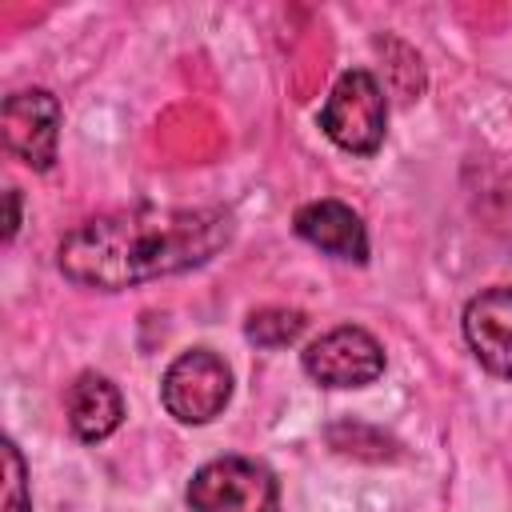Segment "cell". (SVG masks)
I'll use <instances>...</instances> for the list:
<instances>
[{
  "label": "cell",
  "instance_id": "obj_1",
  "mask_svg": "<svg viewBox=\"0 0 512 512\" xmlns=\"http://www.w3.org/2000/svg\"><path fill=\"white\" fill-rule=\"evenodd\" d=\"M236 220L224 208H120L76 224L60 248V272L80 288L120 292L144 280L192 272L232 244Z\"/></svg>",
  "mask_w": 512,
  "mask_h": 512
},
{
  "label": "cell",
  "instance_id": "obj_2",
  "mask_svg": "<svg viewBox=\"0 0 512 512\" xmlns=\"http://www.w3.org/2000/svg\"><path fill=\"white\" fill-rule=\"evenodd\" d=\"M320 128L336 148L352 156H372L384 144V128H388V100L380 80L368 68L340 72L320 108Z\"/></svg>",
  "mask_w": 512,
  "mask_h": 512
},
{
  "label": "cell",
  "instance_id": "obj_3",
  "mask_svg": "<svg viewBox=\"0 0 512 512\" xmlns=\"http://www.w3.org/2000/svg\"><path fill=\"white\" fill-rule=\"evenodd\" d=\"M228 400H232V368L212 348L180 352L160 380V404L180 424H208L228 408Z\"/></svg>",
  "mask_w": 512,
  "mask_h": 512
},
{
  "label": "cell",
  "instance_id": "obj_4",
  "mask_svg": "<svg viewBox=\"0 0 512 512\" xmlns=\"http://www.w3.org/2000/svg\"><path fill=\"white\" fill-rule=\"evenodd\" d=\"M192 512H280L276 476L248 456H216L188 484Z\"/></svg>",
  "mask_w": 512,
  "mask_h": 512
},
{
  "label": "cell",
  "instance_id": "obj_5",
  "mask_svg": "<svg viewBox=\"0 0 512 512\" xmlns=\"http://www.w3.org/2000/svg\"><path fill=\"white\" fill-rule=\"evenodd\" d=\"M60 124H64V108L48 88H20L0 108L4 148L32 172H48L56 164Z\"/></svg>",
  "mask_w": 512,
  "mask_h": 512
},
{
  "label": "cell",
  "instance_id": "obj_6",
  "mask_svg": "<svg viewBox=\"0 0 512 512\" xmlns=\"http://www.w3.org/2000/svg\"><path fill=\"white\" fill-rule=\"evenodd\" d=\"M300 368L320 384V388H364L380 380L384 372V348L368 328L340 324L324 336H316L300 352Z\"/></svg>",
  "mask_w": 512,
  "mask_h": 512
},
{
  "label": "cell",
  "instance_id": "obj_7",
  "mask_svg": "<svg viewBox=\"0 0 512 512\" xmlns=\"http://www.w3.org/2000/svg\"><path fill=\"white\" fill-rule=\"evenodd\" d=\"M464 340L492 376L512 380V288L508 284L484 288L464 304Z\"/></svg>",
  "mask_w": 512,
  "mask_h": 512
},
{
  "label": "cell",
  "instance_id": "obj_8",
  "mask_svg": "<svg viewBox=\"0 0 512 512\" xmlns=\"http://www.w3.org/2000/svg\"><path fill=\"white\" fill-rule=\"evenodd\" d=\"M296 236L308 240L312 248L336 256V260H348V264H364L368 260V232H364V220L340 204V200H312L296 212L292 220Z\"/></svg>",
  "mask_w": 512,
  "mask_h": 512
},
{
  "label": "cell",
  "instance_id": "obj_9",
  "mask_svg": "<svg viewBox=\"0 0 512 512\" xmlns=\"http://www.w3.org/2000/svg\"><path fill=\"white\" fill-rule=\"evenodd\" d=\"M64 408H68V428L76 440L84 444H100L108 440L120 420H124V396L120 388L100 376V372H80L72 384H68V396H64Z\"/></svg>",
  "mask_w": 512,
  "mask_h": 512
},
{
  "label": "cell",
  "instance_id": "obj_10",
  "mask_svg": "<svg viewBox=\"0 0 512 512\" xmlns=\"http://www.w3.org/2000/svg\"><path fill=\"white\" fill-rule=\"evenodd\" d=\"M304 312L300 308H284V304H268V308H256L244 324V336L260 348H284L292 344L300 332H304Z\"/></svg>",
  "mask_w": 512,
  "mask_h": 512
},
{
  "label": "cell",
  "instance_id": "obj_11",
  "mask_svg": "<svg viewBox=\"0 0 512 512\" xmlns=\"http://www.w3.org/2000/svg\"><path fill=\"white\" fill-rule=\"evenodd\" d=\"M480 216H484L488 232H492V236L504 244V252L512 256V176H500V180L484 192Z\"/></svg>",
  "mask_w": 512,
  "mask_h": 512
},
{
  "label": "cell",
  "instance_id": "obj_12",
  "mask_svg": "<svg viewBox=\"0 0 512 512\" xmlns=\"http://www.w3.org/2000/svg\"><path fill=\"white\" fill-rule=\"evenodd\" d=\"M0 512H32L28 500V468L12 440H4V508Z\"/></svg>",
  "mask_w": 512,
  "mask_h": 512
},
{
  "label": "cell",
  "instance_id": "obj_13",
  "mask_svg": "<svg viewBox=\"0 0 512 512\" xmlns=\"http://www.w3.org/2000/svg\"><path fill=\"white\" fill-rule=\"evenodd\" d=\"M16 228H20V192H16V188H8V220H4V244H12Z\"/></svg>",
  "mask_w": 512,
  "mask_h": 512
}]
</instances>
